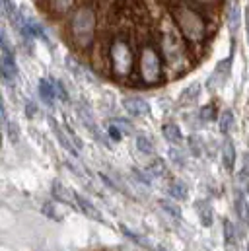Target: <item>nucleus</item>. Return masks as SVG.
Wrapping results in <instances>:
<instances>
[{
  "label": "nucleus",
  "mask_w": 249,
  "mask_h": 251,
  "mask_svg": "<svg viewBox=\"0 0 249 251\" xmlns=\"http://www.w3.org/2000/svg\"><path fill=\"white\" fill-rule=\"evenodd\" d=\"M98 33V10L94 4H80L68 18V37L74 49L88 51L96 43Z\"/></svg>",
  "instance_id": "nucleus-4"
},
{
  "label": "nucleus",
  "mask_w": 249,
  "mask_h": 251,
  "mask_svg": "<svg viewBox=\"0 0 249 251\" xmlns=\"http://www.w3.org/2000/svg\"><path fill=\"white\" fill-rule=\"evenodd\" d=\"M43 212H45L47 216L55 218V220H61V216H57V214H55V208H53V204H51V202H45V204H43Z\"/></svg>",
  "instance_id": "nucleus-31"
},
{
  "label": "nucleus",
  "mask_w": 249,
  "mask_h": 251,
  "mask_svg": "<svg viewBox=\"0 0 249 251\" xmlns=\"http://www.w3.org/2000/svg\"><path fill=\"white\" fill-rule=\"evenodd\" d=\"M244 22H246V39H248V45H249V6L246 8V18H244Z\"/></svg>",
  "instance_id": "nucleus-36"
},
{
  "label": "nucleus",
  "mask_w": 249,
  "mask_h": 251,
  "mask_svg": "<svg viewBox=\"0 0 249 251\" xmlns=\"http://www.w3.org/2000/svg\"><path fill=\"white\" fill-rule=\"evenodd\" d=\"M197 214H199V220L202 222L204 228H210V226H212V222H214V218H212V208H210V204H208L206 201H199V202H197Z\"/></svg>",
  "instance_id": "nucleus-18"
},
{
  "label": "nucleus",
  "mask_w": 249,
  "mask_h": 251,
  "mask_svg": "<svg viewBox=\"0 0 249 251\" xmlns=\"http://www.w3.org/2000/svg\"><path fill=\"white\" fill-rule=\"evenodd\" d=\"M199 115H200V119H202V121H214V119L218 121V109H216V103H212V101H210V103L202 105Z\"/></svg>",
  "instance_id": "nucleus-26"
},
{
  "label": "nucleus",
  "mask_w": 249,
  "mask_h": 251,
  "mask_svg": "<svg viewBox=\"0 0 249 251\" xmlns=\"http://www.w3.org/2000/svg\"><path fill=\"white\" fill-rule=\"evenodd\" d=\"M236 125V117H234V111L232 109H224L220 115H218V128L224 136H228Z\"/></svg>",
  "instance_id": "nucleus-15"
},
{
  "label": "nucleus",
  "mask_w": 249,
  "mask_h": 251,
  "mask_svg": "<svg viewBox=\"0 0 249 251\" xmlns=\"http://www.w3.org/2000/svg\"><path fill=\"white\" fill-rule=\"evenodd\" d=\"M55 134H57V138H59V142L62 144V148L66 150V152H70L72 156H78V148H74V142L66 136V132L62 130L61 126H57L55 125Z\"/></svg>",
  "instance_id": "nucleus-21"
},
{
  "label": "nucleus",
  "mask_w": 249,
  "mask_h": 251,
  "mask_svg": "<svg viewBox=\"0 0 249 251\" xmlns=\"http://www.w3.org/2000/svg\"><path fill=\"white\" fill-rule=\"evenodd\" d=\"M35 111H37V109H35V103L27 101V103H25V115H27V117H33V115H35Z\"/></svg>",
  "instance_id": "nucleus-35"
},
{
  "label": "nucleus",
  "mask_w": 249,
  "mask_h": 251,
  "mask_svg": "<svg viewBox=\"0 0 249 251\" xmlns=\"http://www.w3.org/2000/svg\"><path fill=\"white\" fill-rule=\"evenodd\" d=\"M105 61L111 76L115 80H128L136 72L138 51L134 49L130 37L126 33H117L111 37L105 49Z\"/></svg>",
  "instance_id": "nucleus-3"
},
{
  "label": "nucleus",
  "mask_w": 249,
  "mask_h": 251,
  "mask_svg": "<svg viewBox=\"0 0 249 251\" xmlns=\"http://www.w3.org/2000/svg\"><path fill=\"white\" fill-rule=\"evenodd\" d=\"M160 206H162V208H164V212H168L170 216H174V218H181V210H179V206H177L175 202H172V201L164 199V201H160Z\"/></svg>",
  "instance_id": "nucleus-27"
},
{
  "label": "nucleus",
  "mask_w": 249,
  "mask_h": 251,
  "mask_svg": "<svg viewBox=\"0 0 249 251\" xmlns=\"http://www.w3.org/2000/svg\"><path fill=\"white\" fill-rule=\"evenodd\" d=\"M0 72H2V80L10 86L18 80V63H16L14 51H12L4 31L0 37Z\"/></svg>",
  "instance_id": "nucleus-6"
},
{
  "label": "nucleus",
  "mask_w": 249,
  "mask_h": 251,
  "mask_svg": "<svg viewBox=\"0 0 249 251\" xmlns=\"http://www.w3.org/2000/svg\"><path fill=\"white\" fill-rule=\"evenodd\" d=\"M162 134L174 146L175 144H181V140H183V132H181V128L175 125V123H166V125L162 126Z\"/></svg>",
  "instance_id": "nucleus-17"
},
{
  "label": "nucleus",
  "mask_w": 249,
  "mask_h": 251,
  "mask_svg": "<svg viewBox=\"0 0 249 251\" xmlns=\"http://www.w3.org/2000/svg\"><path fill=\"white\" fill-rule=\"evenodd\" d=\"M156 251H166V250H162V248H158V250H156Z\"/></svg>",
  "instance_id": "nucleus-37"
},
{
  "label": "nucleus",
  "mask_w": 249,
  "mask_h": 251,
  "mask_svg": "<svg viewBox=\"0 0 249 251\" xmlns=\"http://www.w3.org/2000/svg\"><path fill=\"white\" fill-rule=\"evenodd\" d=\"M248 193H249V183H248Z\"/></svg>",
  "instance_id": "nucleus-39"
},
{
  "label": "nucleus",
  "mask_w": 249,
  "mask_h": 251,
  "mask_svg": "<svg viewBox=\"0 0 249 251\" xmlns=\"http://www.w3.org/2000/svg\"><path fill=\"white\" fill-rule=\"evenodd\" d=\"M146 172H148L152 177H162V176H166L168 166H166V162H164V160L156 158V160H152V162H150V166L146 168Z\"/></svg>",
  "instance_id": "nucleus-25"
},
{
  "label": "nucleus",
  "mask_w": 249,
  "mask_h": 251,
  "mask_svg": "<svg viewBox=\"0 0 249 251\" xmlns=\"http://www.w3.org/2000/svg\"><path fill=\"white\" fill-rule=\"evenodd\" d=\"M136 148H138V152H142L144 156H154V152H156L154 142H152L148 136H144V134L136 136Z\"/></svg>",
  "instance_id": "nucleus-23"
},
{
  "label": "nucleus",
  "mask_w": 249,
  "mask_h": 251,
  "mask_svg": "<svg viewBox=\"0 0 249 251\" xmlns=\"http://www.w3.org/2000/svg\"><path fill=\"white\" fill-rule=\"evenodd\" d=\"M78 115H80V119H82V123L90 128V132L92 134H96L98 138H100V128L96 125V121H94V117L90 115V111L86 109V107H78Z\"/></svg>",
  "instance_id": "nucleus-22"
},
{
  "label": "nucleus",
  "mask_w": 249,
  "mask_h": 251,
  "mask_svg": "<svg viewBox=\"0 0 249 251\" xmlns=\"http://www.w3.org/2000/svg\"><path fill=\"white\" fill-rule=\"evenodd\" d=\"M132 174L136 176V179H138V181H142L144 185H150V181H152L150 177H152V176H150L148 172H140V170H136V168H134V170H132Z\"/></svg>",
  "instance_id": "nucleus-30"
},
{
  "label": "nucleus",
  "mask_w": 249,
  "mask_h": 251,
  "mask_svg": "<svg viewBox=\"0 0 249 251\" xmlns=\"http://www.w3.org/2000/svg\"><path fill=\"white\" fill-rule=\"evenodd\" d=\"M168 193L174 201H185L187 199V185L179 179H174L170 185H168Z\"/></svg>",
  "instance_id": "nucleus-19"
},
{
  "label": "nucleus",
  "mask_w": 249,
  "mask_h": 251,
  "mask_svg": "<svg viewBox=\"0 0 249 251\" xmlns=\"http://www.w3.org/2000/svg\"><path fill=\"white\" fill-rule=\"evenodd\" d=\"M224 240H226V246H234L236 248V244H238V232H236V226L232 224V220H228V218H224Z\"/></svg>",
  "instance_id": "nucleus-20"
},
{
  "label": "nucleus",
  "mask_w": 249,
  "mask_h": 251,
  "mask_svg": "<svg viewBox=\"0 0 249 251\" xmlns=\"http://www.w3.org/2000/svg\"><path fill=\"white\" fill-rule=\"evenodd\" d=\"M123 107L124 111L132 117H146L150 115V105L146 100L142 98H136V96H130V98H124L123 100Z\"/></svg>",
  "instance_id": "nucleus-8"
},
{
  "label": "nucleus",
  "mask_w": 249,
  "mask_h": 251,
  "mask_svg": "<svg viewBox=\"0 0 249 251\" xmlns=\"http://www.w3.org/2000/svg\"><path fill=\"white\" fill-rule=\"evenodd\" d=\"M230 63H232V59H224V61H220V63L216 64L214 72H212V74L208 76V80H206V88H208L210 92H214L216 88H222V86H224L226 78L230 76Z\"/></svg>",
  "instance_id": "nucleus-7"
},
{
  "label": "nucleus",
  "mask_w": 249,
  "mask_h": 251,
  "mask_svg": "<svg viewBox=\"0 0 249 251\" xmlns=\"http://www.w3.org/2000/svg\"><path fill=\"white\" fill-rule=\"evenodd\" d=\"M222 164L228 172H234L236 166V144L232 138H226L222 144Z\"/></svg>",
  "instance_id": "nucleus-13"
},
{
  "label": "nucleus",
  "mask_w": 249,
  "mask_h": 251,
  "mask_svg": "<svg viewBox=\"0 0 249 251\" xmlns=\"http://www.w3.org/2000/svg\"><path fill=\"white\" fill-rule=\"evenodd\" d=\"M78 0H49L47 2V8L53 16H66V14H72L74 8H78Z\"/></svg>",
  "instance_id": "nucleus-11"
},
{
  "label": "nucleus",
  "mask_w": 249,
  "mask_h": 251,
  "mask_svg": "<svg viewBox=\"0 0 249 251\" xmlns=\"http://www.w3.org/2000/svg\"><path fill=\"white\" fill-rule=\"evenodd\" d=\"M200 84L199 82H193V84H189L185 90L179 94V103L181 105H189V103H195L197 100H199V96H200Z\"/></svg>",
  "instance_id": "nucleus-16"
},
{
  "label": "nucleus",
  "mask_w": 249,
  "mask_h": 251,
  "mask_svg": "<svg viewBox=\"0 0 249 251\" xmlns=\"http://www.w3.org/2000/svg\"><path fill=\"white\" fill-rule=\"evenodd\" d=\"M246 251H249V240H248V250H246Z\"/></svg>",
  "instance_id": "nucleus-38"
},
{
  "label": "nucleus",
  "mask_w": 249,
  "mask_h": 251,
  "mask_svg": "<svg viewBox=\"0 0 249 251\" xmlns=\"http://www.w3.org/2000/svg\"><path fill=\"white\" fill-rule=\"evenodd\" d=\"M189 2H193L195 6H204V8H212L218 4V0H189Z\"/></svg>",
  "instance_id": "nucleus-32"
},
{
  "label": "nucleus",
  "mask_w": 249,
  "mask_h": 251,
  "mask_svg": "<svg viewBox=\"0 0 249 251\" xmlns=\"http://www.w3.org/2000/svg\"><path fill=\"white\" fill-rule=\"evenodd\" d=\"M156 43L166 63V72L170 78H179L189 70V43L179 33L174 18L168 14L156 18Z\"/></svg>",
  "instance_id": "nucleus-1"
},
{
  "label": "nucleus",
  "mask_w": 249,
  "mask_h": 251,
  "mask_svg": "<svg viewBox=\"0 0 249 251\" xmlns=\"http://www.w3.org/2000/svg\"><path fill=\"white\" fill-rule=\"evenodd\" d=\"M39 98L51 107L55 103V98H57V84H53L47 78H41L39 80Z\"/></svg>",
  "instance_id": "nucleus-12"
},
{
  "label": "nucleus",
  "mask_w": 249,
  "mask_h": 251,
  "mask_svg": "<svg viewBox=\"0 0 249 251\" xmlns=\"http://www.w3.org/2000/svg\"><path fill=\"white\" fill-rule=\"evenodd\" d=\"M228 24H230V31L236 35L238 27H240V6H238V2H234L228 10Z\"/></svg>",
  "instance_id": "nucleus-24"
},
{
  "label": "nucleus",
  "mask_w": 249,
  "mask_h": 251,
  "mask_svg": "<svg viewBox=\"0 0 249 251\" xmlns=\"http://www.w3.org/2000/svg\"><path fill=\"white\" fill-rule=\"evenodd\" d=\"M57 94L62 98V101H68V92L64 90V86H62V82H57Z\"/></svg>",
  "instance_id": "nucleus-34"
},
{
  "label": "nucleus",
  "mask_w": 249,
  "mask_h": 251,
  "mask_svg": "<svg viewBox=\"0 0 249 251\" xmlns=\"http://www.w3.org/2000/svg\"><path fill=\"white\" fill-rule=\"evenodd\" d=\"M51 193H53V197L62 202V204H68V206H76V201H74V193L70 191V189H66L62 185L61 181H55L53 183V189H51Z\"/></svg>",
  "instance_id": "nucleus-14"
},
{
  "label": "nucleus",
  "mask_w": 249,
  "mask_h": 251,
  "mask_svg": "<svg viewBox=\"0 0 249 251\" xmlns=\"http://www.w3.org/2000/svg\"><path fill=\"white\" fill-rule=\"evenodd\" d=\"M234 208H236V214H238V220L248 228L249 226V199L246 197L244 191H236V197H234Z\"/></svg>",
  "instance_id": "nucleus-9"
},
{
  "label": "nucleus",
  "mask_w": 249,
  "mask_h": 251,
  "mask_svg": "<svg viewBox=\"0 0 249 251\" xmlns=\"http://www.w3.org/2000/svg\"><path fill=\"white\" fill-rule=\"evenodd\" d=\"M111 125L117 126V128H119V132H121L123 136H124V134H132V130H134V128H132V125H130L128 121H124V119H119V117L111 119Z\"/></svg>",
  "instance_id": "nucleus-29"
},
{
  "label": "nucleus",
  "mask_w": 249,
  "mask_h": 251,
  "mask_svg": "<svg viewBox=\"0 0 249 251\" xmlns=\"http://www.w3.org/2000/svg\"><path fill=\"white\" fill-rule=\"evenodd\" d=\"M121 232H123L124 236H128V238H130V242H132V244H136V246H142V248H150V246H148V242H146V240H144L142 236H138V234L130 232L128 228H124V226H121Z\"/></svg>",
  "instance_id": "nucleus-28"
},
{
  "label": "nucleus",
  "mask_w": 249,
  "mask_h": 251,
  "mask_svg": "<svg viewBox=\"0 0 249 251\" xmlns=\"http://www.w3.org/2000/svg\"><path fill=\"white\" fill-rule=\"evenodd\" d=\"M170 16L174 18L179 33L183 35L189 47H202L208 39V24L202 12L189 0H179L170 6Z\"/></svg>",
  "instance_id": "nucleus-2"
},
{
  "label": "nucleus",
  "mask_w": 249,
  "mask_h": 251,
  "mask_svg": "<svg viewBox=\"0 0 249 251\" xmlns=\"http://www.w3.org/2000/svg\"><path fill=\"white\" fill-rule=\"evenodd\" d=\"M136 76H138V84H142L146 88L160 86L168 76L166 63H164V57L160 53V47L152 39H146L138 49Z\"/></svg>",
  "instance_id": "nucleus-5"
},
{
  "label": "nucleus",
  "mask_w": 249,
  "mask_h": 251,
  "mask_svg": "<svg viewBox=\"0 0 249 251\" xmlns=\"http://www.w3.org/2000/svg\"><path fill=\"white\" fill-rule=\"evenodd\" d=\"M74 201H76V206H78V210L82 212V214H86L88 218H92V220H96V222H103V216H101V212L86 199V197H82V195H78V193H74Z\"/></svg>",
  "instance_id": "nucleus-10"
},
{
  "label": "nucleus",
  "mask_w": 249,
  "mask_h": 251,
  "mask_svg": "<svg viewBox=\"0 0 249 251\" xmlns=\"http://www.w3.org/2000/svg\"><path fill=\"white\" fill-rule=\"evenodd\" d=\"M197 140H199L197 136H189V144H191V152H193L195 156H200V152H202V150H200V148L197 146Z\"/></svg>",
  "instance_id": "nucleus-33"
}]
</instances>
